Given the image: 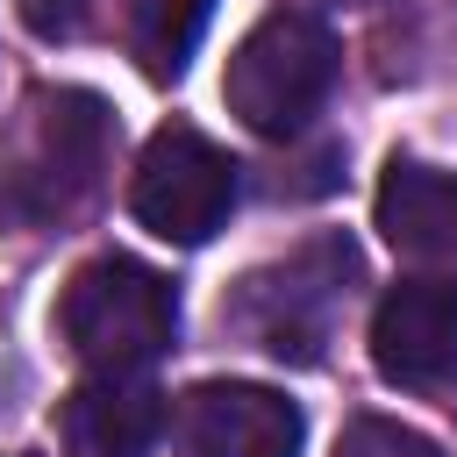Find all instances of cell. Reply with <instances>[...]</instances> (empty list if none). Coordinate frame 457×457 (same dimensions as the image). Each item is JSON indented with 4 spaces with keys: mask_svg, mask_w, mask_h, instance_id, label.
Here are the masks:
<instances>
[{
    "mask_svg": "<svg viewBox=\"0 0 457 457\" xmlns=\"http://www.w3.org/2000/svg\"><path fill=\"white\" fill-rule=\"evenodd\" d=\"M371 364L393 386H450L457 378V278H400L371 314Z\"/></svg>",
    "mask_w": 457,
    "mask_h": 457,
    "instance_id": "cell-7",
    "label": "cell"
},
{
    "mask_svg": "<svg viewBox=\"0 0 457 457\" xmlns=\"http://www.w3.org/2000/svg\"><path fill=\"white\" fill-rule=\"evenodd\" d=\"M350 278H357V250L343 236H321V243L293 250L286 264L250 271L236 307H228V321L271 357H314L328 343L343 300H350Z\"/></svg>",
    "mask_w": 457,
    "mask_h": 457,
    "instance_id": "cell-4",
    "label": "cell"
},
{
    "mask_svg": "<svg viewBox=\"0 0 457 457\" xmlns=\"http://www.w3.org/2000/svg\"><path fill=\"white\" fill-rule=\"evenodd\" d=\"M14 7H21L29 36H43V43H86L114 21V0H14Z\"/></svg>",
    "mask_w": 457,
    "mask_h": 457,
    "instance_id": "cell-11",
    "label": "cell"
},
{
    "mask_svg": "<svg viewBox=\"0 0 457 457\" xmlns=\"http://www.w3.org/2000/svg\"><path fill=\"white\" fill-rule=\"evenodd\" d=\"M164 400L150 393V378H114L93 371L64 407H57V443L64 457H150V443L164 436Z\"/></svg>",
    "mask_w": 457,
    "mask_h": 457,
    "instance_id": "cell-8",
    "label": "cell"
},
{
    "mask_svg": "<svg viewBox=\"0 0 457 457\" xmlns=\"http://www.w3.org/2000/svg\"><path fill=\"white\" fill-rule=\"evenodd\" d=\"M164 436H171V457H300L307 421L271 386L207 378V386L179 393Z\"/></svg>",
    "mask_w": 457,
    "mask_h": 457,
    "instance_id": "cell-6",
    "label": "cell"
},
{
    "mask_svg": "<svg viewBox=\"0 0 457 457\" xmlns=\"http://www.w3.org/2000/svg\"><path fill=\"white\" fill-rule=\"evenodd\" d=\"M378 236L407 257H457V171L393 157L378 179Z\"/></svg>",
    "mask_w": 457,
    "mask_h": 457,
    "instance_id": "cell-9",
    "label": "cell"
},
{
    "mask_svg": "<svg viewBox=\"0 0 457 457\" xmlns=\"http://www.w3.org/2000/svg\"><path fill=\"white\" fill-rule=\"evenodd\" d=\"M129 207H136V221H143L157 243L200 250V243L228 221V207H236V157H228L214 136H200V129H186V121H164V129L143 143V157H136Z\"/></svg>",
    "mask_w": 457,
    "mask_h": 457,
    "instance_id": "cell-5",
    "label": "cell"
},
{
    "mask_svg": "<svg viewBox=\"0 0 457 457\" xmlns=\"http://www.w3.org/2000/svg\"><path fill=\"white\" fill-rule=\"evenodd\" d=\"M207 14H214V0H121L129 57L143 64V79H179Z\"/></svg>",
    "mask_w": 457,
    "mask_h": 457,
    "instance_id": "cell-10",
    "label": "cell"
},
{
    "mask_svg": "<svg viewBox=\"0 0 457 457\" xmlns=\"http://www.w3.org/2000/svg\"><path fill=\"white\" fill-rule=\"evenodd\" d=\"M336 29L321 14H300V7H278L264 14L236 50H228V71H221V100L243 129L257 136H293L307 129V114L328 100L336 86Z\"/></svg>",
    "mask_w": 457,
    "mask_h": 457,
    "instance_id": "cell-3",
    "label": "cell"
},
{
    "mask_svg": "<svg viewBox=\"0 0 457 457\" xmlns=\"http://www.w3.org/2000/svg\"><path fill=\"white\" fill-rule=\"evenodd\" d=\"M336 457H443V450H436L421 428H407V421H386V414H357V421L343 428Z\"/></svg>",
    "mask_w": 457,
    "mask_h": 457,
    "instance_id": "cell-12",
    "label": "cell"
},
{
    "mask_svg": "<svg viewBox=\"0 0 457 457\" xmlns=\"http://www.w3.org/2000/svg\"><path fill=\"white\" fill-rule=\"evenodd\" d=\"M57 328H64V343H71V357L86 371L136 378V371H150L171 350L179 300H171V286L150 264L114 250V257H93V264L71 271V286L57 300Z\"/></svg>",
    "mask_w": 457,
    "mask_h": 457,
    "instance_id": "cell-2",
    "label": "cell"
},
{
    "mask_svg": "<svg viewBox=\"0 0 457 457\" xmlns=\"http://www.w3.org/2000/svg\"><path fill=\"white\" fill-rule=\"evenodd\" d=\"M107 107L79 86H43L21 100L7 143H0V221L7 228H50L64 221L107 164Z\"/></svg>",
    "mask_w": 457,
    "mask_h": 457,
    "instance_id": "cell-1",
    "label": "cell"
}]
</instances>
